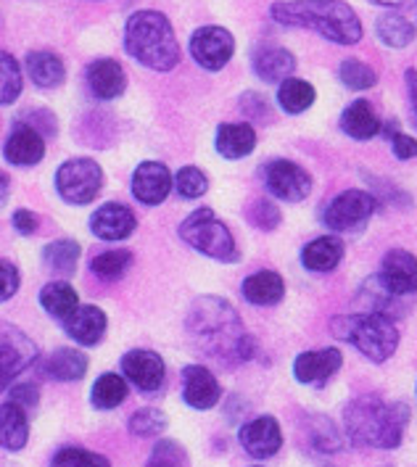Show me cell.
Segmentation results:
<instances>
[{
  "label": "cell",
  "mask_w": 417,
  "mask_h": 467,
  "mask_svg": "<svg viewBox=\"0 0 417 467\" xmlns=\"http://www.w3.org/2000/svg\"><path fill=\"white\" fill-rule=\"evenodd\" d=\"M272 19L286 26L315 29L325 40L339 46H354L362 40V22L344 0H296L275 3Z\"/></svg>",
  "instance_id": "1"
},
{
  "label": "cell",
  "mask_w": 417,
  "mask_h": 467,
  "mask_svg": "<svg viewBox=\"0 0 417 467\" xmlns=\"http://www.w3.org/2000/svg\"><path fill=\"white\" fill-rule=\"evenodd\" d=\"M346 433L360 446L396 449L410 422L407 404H386L381 396H360L344 412Z\"/></svg>",
  "instance_id": "2"
},
{
  "label": "cell",
  "mask_w": 417,
  "mask_h": 467,
  "mask_svg": "<svg viewBox=\"0 0 417 467\" xmlns=\"http://www.w3.org/2000/svg\"><path fill=\"white\" fill-rule=\"evenodd\" d=\"M124 48L153 72H170L180 61L172 25L159 11H138L124 26Z\"/></svg>",
  "instance_id": "3"
},
{
  "label": "cell",
  "mask_w": 417,
  "mask_h": 467,
  "mask_svg": "<svg viewBox=\"0 0 417 467\" xmlns=\"http://www.w3.org/2000/svg\"><path fill=\"white\" fill-rule=\"evenodd\" d=\"M188 327L201 344L212 348V354L230 351V357L241 359V346L245 336L238 325L235 309L224 304L222 298H201L191 312Z\"/></svg>",
  "instance_id": "4"
},
{
  "label": "cell",
  "mask_w": 417,
  "mask_h": 467,
  "mask_svg": "<svg viewBox=\"0 0 417 467\" xmlns=\"http://www.w3.org/2000/svg\"><path fill=\"white\" fill-rule=\"evenodd\" d=\"M333 330L339 338L351 341L372 362H386L399 346V330L391 317H383L375 312L336 320Z\"/></svg>",
  "instance_id": "5"
},
{
  "label": "cell",
  "mask_w": 417,
  "mask_h": 467,
  "mask_svg": "<svg viewBox=\"0 0 417 467\" xmlns=\"http://www.w3.org/2000/svg\"><path fill=\"white\" fill-rule=\"evenodd\" d=\"M180 235L188 246H193L201 254L217 259V262H235L238 248L230 235V230L217 220L212 209H198L188 220L180 224Z\"/></svg>",
  "instance_id": "6"
},
{
  "label": "cell",
  "mask_w": 417,
  "mask_h": 467,
  "mask_svg": "<svg viewBox=\"0 0 417 467\" xmlns=\"http://www.w3.org/2000/svg\"><path fill=\"white\" fill-rule=\"evenodd\" d=\"M100 182L103 172L93 159H72L56 174L58 193L69 203H90L99 196Z\"/></svg>",
  "instance_id": "7"
},
{
  "label": "cell",
  "mask_w": 417,
  "mask_h": 467,
  "mask_svg": "<svg viewBox=\"0 0 417 467\" xmlns=\"http://www.w3.org/2000/svg\"><path fill=\"white\" fill-rule=\"evenodd\" d=\"M375 212V198L365 191H346L341 196L330 201V206L325 209V224L336 233L344 230H357L372 217Z\"/></svg>",
  "instance_id": "8"
},
{
  "label": "cell",
  "mask_w": 417,
  "mask_h": 467,
  "mask_svg": "<svg viewBox=\"0 0 417 467\" xmlns=\"http://www.w3.org/2000/svg\"><path fill=\"white\" fill-rule=\"evenodd\" d=\"M191 53L209 72H220L235 53V37L224 26H201L191 37Z\"/></svg>",
  "instance_id": "9"
},
{
  "label": "cell",
  "mask_w": 417,
  "mask_h": 467,
  "mask_svg": "<svg viewBox=\"0 0 417 467\" xmlns=\"http://www.w3.org/2000/svg\"><path fill=\"white\" fill-rule=\"evenodd\" d=\"M265 182H267V191L275 198H283V201H304L312 191V180L309 174L304 172L298 164L288 161V159H277L270 161L265 167Z\"/></svg>",
  "instance_id": "10"
},
{
  "label": "cell",
  "mask_w": 417,
  "mask_h": 467,
  "mask_svg": "<svg viewBox=\"0 0 417 467\" xmlns=\"http://www.w3.org/2000/svg\"><path fill=\"white\" fill-rule=\"evenodd\" d=\"M122 369L127 380L132 386H138L141 391H156L164 383V359L156 351H146V348H135L122 357Z\"/></svg>",
  "instance_id": "11"
},
{
  "label": "cell",
  "mask_w": 417,
  "mask_h": 467,
  "mask_svg": "<svg viewBox=\"0 0 417 467\" xmlns=\"http://www.w3.org/2000/svg\"><path fill=\"white\" fill-rule=\"evenodd\" d=\"M383 285L393 296H410L417 291V259L404 251V248H393L383 259V272H381Z\"/></svg>",
  "instance_id": "12"
},
{
  "label": "cell",
  "mask_w": 417,
  "mask_h": 467,
  "mask_svg": "<svg viewBox=\"0 0 417 467\" xmlns=\"http://www.w3.org/2000/svg\"><path fill=\"white\" fill-rule=\"evenodd\" d=\"M238 439L245 451L256 460H267L272 454H277V449L283 446V433L275 418H256L245 422Z\"/></svg>",
  "instance_id": "13"
},
{
  "label": "cell",
  "mask_w": 417,
  "mask_h": 467,
  "mask_svg": "<svg viewBox=\"0 0 417 467\" xmlns=\"http://www.w3.org/2000/svg\"><path fill=\"white\" fill-rule=\"evenodd\" d=\"M341 351L339 348H319V351H307L296 359L294 375L298 383L307 386H322L341 369Z\"/></svg>",
  "instance_id": "14"
},
{
  "label": "cell",
  "mask_w": 417,
  "mask_h": 467,
  "mask_svg": "<svg viewBox=\"0 0 417 467\" xmlns=\"http://www.w3.org/2000/svg\"><path fill=\"white\" fill-rule=\"evenodd\" d=\"M172 191V174L159 161H146L132 174V193L141 203L156 206Z\"/></svg>",
  "instance_id": "15"
},
{
  "label": "cell",
  "mask_w": 417,
  "mask_h": 467,
  "mask_svg": "<svg viewBox=\"0 0 417 467\" xmlns=\"http://www.w3.org/2000/svg\"><path fill=\"white\" fill-rule=\"evenodd\" d=\"M182 396L193 410H212L220 401L222 389L209 369L201 365H191L182 372Z\"/></svg>",
  "instance_id": "16"
},
{
  "label": "cell",
  "mask_w": 417,
  "mask_h": 467,
  "mask_svg": "<svg viewBox=\"0 0 417 467\" xmlns=\"http://www.w3.org/2000/svg\"><path fill=\"white\" fill-rule=\"evenodd\" d=\"M90 230L100 241H124L135 230V214L122 203H106L93 214Z\"/></svg>",
  "instance_id": "17"
},
{
  "label": "cell",
  "mask_w": 417,
  "mask_h": 467,
  "mask_svg": "<svg viewBox=\"0 0 417 467\" xmlns=\"http://www.w3.org/2000/svg\"><path fill=\"white\" fill-rule=\"evenodd\" d=\"M43 153H46L43 135L29 124H16L5 143V159L16 167H29V164H37Z\"/></svg>",
  "instance_id": "18"
},
{
  "label": "cell",
  "mask_w": 417,
  "mask_h": 467,
  "mask_svg": "<svg viewBox=\"0 0 417 467\" xmlns=\"http://www.w3.org/2000/svg\"><path fill=\"white\" fill-rule=\"evenodd\" d=\"M88 88L100 100L120 99L122 90L127 88L124 69L114 58H99V61H93L88 67Z\"/></svg>",
  "instance_id": "19"
},
{
  "label": "cell",
  "mask_w": 417,
  "mask_h": 467,
  "mask_svg": "<svg viewBox=\"0 0 417 467\" xmlns=\"http://www.w3.org/2000/svg\"><path fill=\"white\" fill-rule=\"evenodd\" d=\"M64 330L72 336L77 344L96 346L106 333V315L99 306H77L72 315L64 320Z\"/></svg>",
  "instance_id": "20"
},
{
  "label": "cell",
  "mask_w": 417,
  "mask_h": 467,
  "mask_svg": "<svg viewBox=\"0 0 417 467\" xmlns=\"http://www.w3.org/2000/svg\"><path fill=\"white\" fill-rule=\"evenodd\" d=\"M254 72L265 82H286L296 69V58L280 46H262L254 50Z\"/></svg>",
  "instance_id": "21"
},
{
  "label": "cell",
  "mask_w": 417,
  "mask_h": 467,
  "mask_svg": "<svg viewBox=\"0 0 417 467\" xmlns=\"http://www.w3.org/2000/svg\"><path fill=\"white\" fill-rule=\"evenodd\" d=\"M341 130L354 140H370V138H375L381 132V119H378L375 109L370 106L368 100L360 99L344 109Z\"/></svg>",
  "instance_id": "22"
},
{
  "label": "cell",
  "mask_w": 417,
  "mask_h": 467,
  "mask_svg": "<svg viewBox=\"0 0 417 467\" xmlns=\"http://www.w3.org/2000/svg\"><path fill=\"white\" fill-rule=\"evenodd\" d=\"M29 439V422L22 407H16L14 401L0 407V446L8 451H19L25 449Z\"/></svg>",
  "instance_id": "23"
},
{
  "label": "cell",
  "mask_w": 417,
  "mask_h": 467,
  "mask_svg": "<svg viewBox=\"0 0 417 467\" xmlns=\"http://www.w3.org/2000/svg\"><path fill=\"white\" fill-rule=\"evenodd\" d=\"M344 259V244L339 238H318L301 251L304 267L312 272H330L336 270Z\"/></svg>",
  "instance_id": "24"
},
{
  "label": "cell",
  "mask_w": 417,
  "mask_h": 467,
  "mask_svg": "<svg viewBox=\"0 0 417 467\" xmlns=\"http://www.w3.org/2000/svg\"><path fill=\"white\" fill-rule=\"evenodd\" d=\"M283 294H286V285H283V277L277 272L262 270L245 277L244 296L256 306H272L283 298Z\"/></svg>",
  "instance_id": "25"
},
{
  "label": "cell",
  "mask_w": 417,
  "mask_h": 467,
  "mask_svg": "<svg viewBox=\"0 0 417 467\" xmlns=\"http://www.w3.org/2000/svg\"><path fill=\"white\" fill-rule=\"evenodd\" d=\"M256 146V132L251 124H222L217 130V150L224 159H244Z\"/></svg>",
  "instance_id": "26"
},
{
  "label": "cell",
  "mask_w": 417,
  "mask_h": 467,
  "mask_svg": "<svg viewBox=\"0 0 417 467\" xmlns=\"http://www.w3.org/2000/svg\"><path fill=\"white\" fill-rule=\"evenodd\" d=\"M26 74L32 77V82L37 88H58L67 77V69L61 64V58L48 50H35L26 56Z\"/></svg>",
  "instance_id": "27"
},
{
  "label": "cell",
  "mask_w": 417,
  "mask_h": 467,
  "mask_svg": "<svg viewBox=\"0 0 417 467\" xmlns=\"http://www.w3.org/2000/svg\"><path fill=\"white\" fill-rule=\"evenodd\" d=\"M43 372L53 380H79L88 372V357L77 348H58L48 357Z\"/></svg>",
  "instance_id": "28"
},
{
  "label": "cell",
  "mask_w": 417,
  "mask_h": 467,
  "mask_svg": "<svg viewBox=\"0 0 417 467\" xmlns=\"http://www.w3.org/2000/svg\"><path fill=\"white\" fill-rule=\"evenodd\" d=\"M40 304H43V309H46L48 315L58 317V320H67L74 309L79 306V304H77L74 288L72 285H67V283H48V285L40 291Z\"/></svg>",
  "instance_id": "29"
},
{
  "label": "cell",
  "mask_w": 417,
  "mask_h": 467,
  "mask_svg": "<svg viewBox=\"0 0 417 467\" xmlns=\"http://www.w3.org/2000/svg\"><path fill=\"white\" fill-rule=\"evenodd\" d=\"M378 37L389 48H407L415 40V26L401 14H383L378 19Z\"/></svg>",
  "instance_id": "30"
},
{
  "label": "cell",
  "mask_w": 417,
  "mask_h": 467,
  "mask_svg": "<svg viewBox=\"0 0 417 467\" xmlns=\"http://www.w3.org/2000/svg\"><path fill=\"white\" fill-rule=\"evenodd\" d=\"M93 407L96 410H117L127 399V380L122 375H114V372H106L100 375L93 386Z\"/></svg>",
  "instance_id": "31"
},
{
  "label": "cell",
  "mask_w": 417,
  "mask_h": 467,
  "mask_svg": "<svg viewBox=\"0 0 417 467\" xmlns=\"http://www.w3.org/2000/svg\"><path fill=\"white\" fill-rule=\"evenodd\" d=\"M277 100H280V106L288 114H301V111H307L315 103V88L309 82H304V79L288 77L286 82H280Z\"/></svg>",
  "instance_id": "32"
},
{
  "label": "cell",
  "mask_w": 417,
  "mask_h": 467,
  "mask_svg": "<svg viewBox=\"0 0 417 467\" xmlns=\"http://www.w3.org/2000/svg\"><path fill=\"white\" fill-rule=\"evenodd\" d=\"M22 93V67L19 61L0 50V106H8Z\"/></svg>",
  "instance_id": "33"
},
{
  "label": "cell",
  "mask_w": 417,
  "mask_h": 467,
  "mask_svg": "<svg viewBox=\"0 0 417 467\" xmlns=\"http://www.w3.org/2000/svg\"><path fill=\"white\" fill-rule=\"evenodd\" d=\"M25 344V341H19ZM19 344H0V394L3 389L11 386V380L26 368V359L32 357V351H22Z\"/></svg>",
  "instance_id": "34"
},
{
  "label": "cell",
  "mask_w": 417,
  "mask_h": 467,
  "mask_svg": "<svg viewBox=\"0 0 417 467\" xmlns=\"http://www.w3.org/2000/svg\"><path fill=\"white\" fill-rule=\"evenodd\" d=\"M43 259L50 270L58 272V275H69L77 267V259H79V246L74 241H56L43 251Z\"/></svg>",
  "instance_id": "35"
},
{
  "label": "cell",
  "mask_w": 417,
  "mask_h": 467,
  "mask_svg": "<svg viewBox=\"0 0 417 467\" xmlns=\"http://www.w3.org/2000/svg\"><path fill=\"white\" fill-rule=\"evenodd\" d=\"M341 82L351 90H368L378 82V74L360 58H346L341 64Z\"/></svg>",
  "instance_id": "36"
},
{
  "label": "cell",
  "mask_w": 417,
  "mask_h": 467,
  "mask_svg": "<svg viewBox=\"0 0 417 467\" xmlns=\"http://www.w3.org/2000/svg\"><path fill=\"white\" fill-rule=\"evenodd\" d=\"M50 467H111L106 457H100L96 451L79 449V446H67L61 451H56Z\"/></svg>",
  "instance_id": "37"
},
{
  "label": "cell",
  "mask_w": 417,
  "mask_h": 467,
  "mask_svg": "<svg viewBox=\"0 0 417 467\" xmlns=\"http://www.w3.org/2000/svg\"><path fill=\"white\" fill-rule=\"evenodd\" d=\"M130 254L127 251H106V254H99L90 265V270L99 275L100 280H117L122 277L127 267H130Z\"/></svg>",
  "instance_id": "38"
},
{
  "label": "cell",
  "mask_w": 417,
  "mask_h": 467,
  "mask_svg": "<svg viewBox=\"0 0 417 467\" xmlns=\"http://www.w3.org/2000/svg\"><path fill=\"white\" fill-rule=\"evenodd\" d=\"M309 436H312L315 449L322 451V454H333V451H339V449H341V436H339V431L333 428V422H330V420H325V418L312 420Z\"/></svg>",
  "instance_id": "39"
},
{
  "label": "cell",
  "mask_w": 417,
  "mask_h": 467,
  "mask_svg": "<svg viewBox=\"0 0 417 467\" xmlns=\"http://www.w3.org/2000/svg\"><path fill=\"white\" fill-rule=\"evenodd\" d=\"M167 428V418L159 410H141L130 418V431L141 439H151L159 436Z\"/></svg>",
  "instance_id": "40"
},
{
  "label": "cell",
  "mask_w": 417,
  "mask_h": 467,
  "mask_svg": "<svg viewBox=\"0 0 417 467\" xmlns=\"http://www.w3.org/2000/svg\"><path fill=\"white\" fill-rule=\"evenodd\" d=\"M174 185H177V193L182 198H201L209 188V180L196 167H182L174 177Z\"/></svg>",
  "instance_id": "41"
},
{
  "label": "cell",
  "mask_w": 417,
  "mask_h": 467,
  "mask_svg": "<svg viewBox=\"0 0 417 467\" xmlns=\"http://www.w3.org/2000/svg\"><path fill=\"white\" fill-rule=\"evenodd\" d=\"M148 467H185V451H182V446L174 441L156 443V449L151 451Z\"/></svg>",
  "instance_id": "42"
},
{
  "label": "cell",
  "mask_w": 417,
  "mask_h": 467,
  "mask_svg": "<svg viewBox=\"0 0 417 467\" xmlns=\"http://www.w3.org/2000/svg\"><path fill=\"white\" fill-rule=\"evenodd\" d=\"M248 220H251V224H256L259 230H275L280 224V212H277V206L272 201L262 198V201H256L251 206Z\"/></svg>",
  "instance_id": "43"
},
{
  "label": "cell",
  "mask_w": 417,
  "mask_h": 467,
  "mask_svg": "<svg viewBox=\"0 0 417 467\" xmlns=\"http://www.w3.org/2000/svg\"><path fill=\"white\" fill-rule=\"evenodd\" d=\"M19 291V270L11 262L0 259V301H8Z\"/></svg>",
  "instance_id": "44"
},
{
  "label": "cell",
  "mask_w": 417,
  "mask_h": 467,
  "mask_svg": "<svg viewBox=\"0 0 417 467\" xmlns=\"http://www.w3.org/2000/svg\"><path fill=\"white\" fill-rule=\"evenodd\" d=\"M391 143H393V153L399 156V159H412V156H417V140L415 138H410V135H404V132H396L393 130L391 135Z\"/></svg>",
  "instance_id": "45"
},
{
  "label": "cell",
  "mask_w": 417,
  "mask_h": 467,
  "mask_svg": "<svg viewBox=\"0 0 417 467\" xmlns=\"http://www.w3.org/2000/svg\"><path fill=\"white\" fill-rule=\"evenodd\" d=\"M37 389L32 386V383H22V386H16L14 391H11V401L16 404V407H35L37 404Z\"/></svg>",
  "instance_id": "46"
},
{
  "label": "cell",
  "mask_w": 417,
  "mask_h": 467,
  "mask_svg": "<svg viewBox=\"0 0 417 467\" xmlns=\"http://www.w3.org/2000/svg\"><path fill=\"white\" fill-rule=\"evenodd\" d=\"M37 214L35 212H29V209H19L16 214H14V227L19 230V233H25V235H32L35 230H37Z\"/></svg>",
  "instance_id": "47"
},
{
  "label": "cell",
  "mask_w": 417,
  "mask_h": 467,
  "mask_svg": "<svg viewBox=\"0 0 417 467\" xmlns=\"http://www.w3.org/2000/svg\"><path fill=\"white\" fill-rule=\"evenodd\" d=\"M407 88H410V100H412V114H415V124H417V72L410 69L407 72Z\"/></svg>",
  "instance_id": "48"
},
{
  "label": "cell",
  "mask_w": 417,
  "mask_h": 467,
  "mask_svg": "<svg viewBox=\"0 0 417 467\" xmlns=\"http://www.w3.org/2000/svg\"><path fill=\"white\" fill-rule=\"evenodd\" d=\"M5 201H8V177L0 172V209H3Z\"/></svg>",
  "instance_id": "49"
},
{
  "label": "cell",
  "mask_w": 417,
  "mask_h": 467,
  "mask_svg": "<svg viewBox=\"0 0 417 467\" xmlns=\"http://www.w3.org/2000/svg\"><path fill=\"white\" fill-rule=\"evenodd\" d=\"M375 3H381V5H386V8H401V5H407L410 0H375Z\"/></svg>",
  "instance_id": "50"
}]
</instances>
